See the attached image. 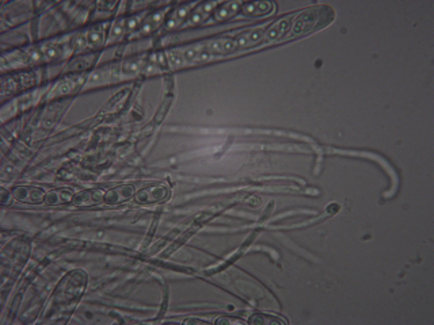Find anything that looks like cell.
<instances>
[{"mask_svg": "<svg viewBox=\"0 0 434 325\" xmlns=\"http://www.w3.org/2000/svg\"><path fill=\"white\" fill-rule=\"evenodd\" d=\"M105 201V192L100 188H94V190H87L81 191L73 198V205L80 207H89L99 205Z\"/></svg>", "mask_w": 434, "mask_h": 325, "instance_id": "cell-6", "label": "cell"}, {"mask_svg": "<svg viewBox=\"0 0 434 325\" xmlns=\"http://www.w3.org/2000/svg\"><path fill=\"white\" fill-rule=\"evenodd\" d=\"M135 195V186L132 184H122L118 187L109 190L105 194V202L108 205H117V203L125 202Z\"/></svg>", "mask_w": 434, "mask_h": 325, "instance_id": "cell-4", "label": "cell"}, {"mask_svg": "<svg viewBox=\"0 0 434 325\" xmlns=\"http://www.w3.org/2000/svg\"><path fill=\"white\" fill-rule=\"evenodd\" d=\"M14 198L25 203H41L45 201L46 192L35 186H18L12 190Z\"/></svg>", "mask_w": 434, "mask_h": 325, "instance_id": "cell-3", "label": "cell"}, {"mask_svg": "<svg viewBox=\"0 0 434 325\" xmlns=\"http://www.w3.org/2000/svg\"><path fill=\"white\" fill-rule=\"evenodd\" d=\"M201 49H202V46H189V48H186V49L182 52L186 62L197 61V58H198V54H200Z\"/></svg>", "mask_w": 434, "mask_h": 325, "instance_id": "cell-14", "label": "cell"}, {"mask_svg": "<svg viewBox=\"0 0 434 325\" xmlns=\"http://www.w3.org/2000/svg\"><path fill=\"white\" fill-rule=\"evenodd\" d=\"M138 20H140V18H137V16H133V18H129V19H128L127 22H125V29H127L128 31L135 30L136 27H137L138 25H140V22H138Z\"/></svg>", "mask_w": 434, "mask_h": 325, "instance_id": "cell-22", "label": "cell"}, {"mask_svg": "<svg viewBox=\"0 0 434 325\" xmlns=\"http://www.w3.org/2000/svg\"><path fill=\"white\" fill-rule=\"evenodd\" d=\"M249 321L251 322V324H266V322H282L281 320H267L266 317H263V316H261V314H254L253 317L249 320Z\"/></svg>", "mask_w": 434, "mask_h": 325, "instance_id": "cell-19", "label": "cell"}, {"mask_svg": "<svg viewBox=\"0 0 434 325\" xmlns=\"http://www.w3.org/2000/svg\"><path fill=\"white\" fill-rule=\"evenodd\" d=\"M167 61L171 65V68L174 69L181 68V67H183V65L186 64L183 54H182L181 52H178V50H169V52H167Z\"/></svg>", "mask_w": 434, "mask_h": 325, "instance_id": "cell-13", "label": "cell"}, {"mask_svg": "<svg viewBox=\"0 0 434 325\" xmlns=\"http://www.w3.org/2000/svg\"><path fill=\"white\" fill-rule=\"evenodd\" d=\"M72 46L76 50H80V49H83V48H86V46H89V45H87V37H86V33H85V34L77 35L76 38L73 39Z\"/></svg>", "mask_w": 434, "mask_h": 325, "instance_id": "cell-18", "label": "cell"}, {"mask_svg": "<svg viewBox=\"0 0 434 325\" xmlns=\"http://www.w3.org/2000/svg\"><path fill=\"white\" fill-rule=\"evenodd\" d=\"M169 188L163 186V184H159V186H148V187L142 188L135 197L138 203L148 205V203H156L166 201V199L169 198Z\"/></svg>", "mask_w": 434, "mask_h": 325, "instance_id": "cell-2", "label": "cell"}, {"mask_svg": "<svg viewBox=\"0 0 434 325\" xmlns=\"http://www.w3.org/2000/svg\"><path fill=\"white\" fill-rule=\"evenodd\" d=\"M72 88H73V85H72V83H71V81H69V80L63 81L61 84H58L57 92H56V94H57V95H64V94H68V92L71 91Z\"/></svg>", "mask_w": 434, "mask_h": 325, "instance_id": "cell-21", "label": "cell"}, {"mask_svg": "<svg viewBox=\"0 0 434 325\" xmlns=\"http://www.w3.org/2000/svg\"><path fill=\"white\" fill-rule=\"evenodd\" d=\"M73 192L69 188H57L48 192L45 197V205L48 206H60V205H67V203L73 202Z\"/></svg>", "mask_w": 434, "mask_h": 325, "instance_id": "cell-8", "label": "cell"}, {"mask_svg": "<svg viewBox=\"0 0 434 325\" xmlns=\"http://www.w3.org/2000/svg\"><path fill=\"white\" fill-rule=\"evenodd\" d=\"M323 20L324 19L320 16L319 10H316V8H311V10L301 12L296 18V20H295V25L292 26L291 37L307 34V33L315 29L318 22H323ZM323 25H324V22H323Z\"/></svg>", "mask_w": 434, "mask_h": 325, "instance_id": "cell-1", "label": "cell"}, {"mask_svg": "<svg viewBox=\"0 0 434 325\" xmlns=\"http://www.w3.org/2000/svg\"><path fill=\"white\" fill-rule=\"evenodd\" d=\"M292 16H286V18H282V19L274 22L273 25L265 31L263 44L277 41V39L281 38L285 33H288V31L291 30V26H292Z\"/></svg>", "mask_w": 434, "mask_h": 325, "instance_id": "cell-5", "label": "cell"}, {"mask_svg": "<svg viewBox=\"0 0 434 325\" xmlns=\"http://www.w3.org/2000/svg\"><path fill=\"white\" fill-rule=\"evenodd\" d=\"M209 52H211L213 56L215 54H228L232 53L235 50L238 49V45H236V41L232 38H221V39H216V41H212V42L208 44L205 46Z\"/></svg>", "mask_w": 434, "mask_h": 325, "instance_id": "cell-9", "label": "cell"}, {"mask_svg": "<svg viewBox=\"0 0 434 325\" xmlns=\"http://www.w3.org/2000/svg\"><path fill=\"white\" fill-rule=\"evenodd\" d=\"M104 26L102 25H98V26L91 27L87 33H86V37H87V45L90 48H98L99 45H102L104 42Z\"/></svg>", "mask_w": 434, "mask_h": 325, "instance_id": "cell-12", "label": "cell"}, {"mask_svg": "<svg viewBox=\"0 0 434 325\" xmlns=\"http://www.w3.org/2000/svg\"><path fill=\"white\" fill-rule=\"evenodd\" d=\"M109 75H110V72H109V69H100V71H96L95 73H92L91 77H90V84H99V83H102L104 81V77H106V79H109Z\"/></svg>", "mask_w": 434, "mask_h": 325, "instance_id": "cell-16", "label": "cell"}, {"mask_svg": "<svg viewBox=\"0 0 434 325\" xmlns=\"http://www.w3.org/2000/svg\"><path fill=\"white\" fill-rule=\"evenodd\" d=\"M263 37H265V29L257 27V29L242 33L239 37H236L235 41H236L238 49H243V48H249L251 45L259 44L261 41H263Z\"/></svg>", "mask_w": 434, "mask_h": 325, "instance_id": "cell-7", "label": "cell"}, {"mask_svg": "<svg viewBox=\"0 0 434 325\" xmlns=\"http://www.w3.org/2000/svg\"><path fill=\"white\" fill-rule=\"evenodd\" d=\"M274 4L269 2H257V3H247L242 7V11L244 15L250 16H263L269 15L270 12H273Z\"/></svg>", "mask_w": 434, "mask_h": 325, "instance_id": "cell-10", "label": "cell"}, {"mask_svg": "<svg viewBox=\"0 0 434 325\" xmlns=\"http://www.w3.org/2000/svg\"><path fill=\"white\" fill-rule=\"evenodd\" d=\"M240 7H242V4L240 3H225L223 4L221 7L217 8V10H213L215 11V16H213V19L215 20H223V19H227V18H231L232 15H235L236 12L240 10Z\"/></svg>", "mask_w": 434, "mask_h": 325, "instance_id": "cell-11", "label": "cell"}, {"mask_svg": "<svg viewBox=\"0 0 434 325\" xmlns=\"http://www.w3.org/2000/svg\"><path fill=\"white\" fill-rule=\"evenodd\" d=\"M127 29H125V20H117V22L113 25V29L110 31V39L118 38L119 35H122V33H125Z\"/></svg>", "mask_w": 434, "mask_h": 325, "instance_id": "cell-15", "label": "cell"}, {"mask_svg": "<svg viewBox=\"0 0 434 325\" xmlns=\"http://www.w3.org/2000/svg\"><path fill=\"white\" fill-rule=\"evenodd\" d=\"M140 71V62L133 60V61H128L122 65V75H135Z\"/></svg>", "mask_w": 434, "mask_h": 325, "instance_id": "cell-17", "label": "cell"}, {"mask_svg": "<svg viewBox=\"0 0 434 325\" xmlns=\"http://www.w3.org/2000/svg\"><path fill=\"white\" fill-rule=\"evenodd\" d=\"M90 64H91V61H89V60L85 57V58H80V60H76V61H73L72 64H71V67H69V69H76V71H80V69L87 68Z\"/></svg>", "mask_w": 434, "mask_h": 325, "instance_id": "cell-20", "label": "cell"}]
</instances>
